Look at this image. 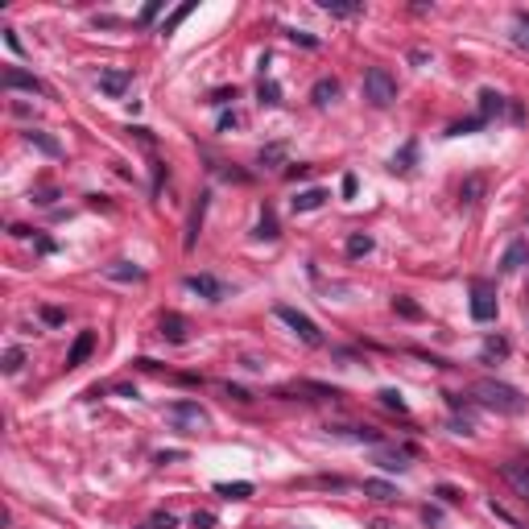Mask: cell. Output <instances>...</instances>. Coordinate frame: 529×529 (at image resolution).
<instances>
[{
  "label": "cell",
  "mask_w": 529,
  "mask_h": 529,
  "mask_svg": "<svg viewBox=\"0 0 529 529\" xmlns=\"http://www.w3.org/2000/svg\"><path fill=\"white\" fill-rule=\"evenodd\" d=\"M472 393H476L480 406H492V410H501V414H521V410H526V397H521L513 385H505V381H476Z\"/></svg>",
  "instance_id": "obj_1"
},
{
  "label": "cell",
  "mask_w": 529,
  "mask_h": 529,
  "mask_svg": "<svg viewBox=\"0 0 529 529\" xmlns=\"http://www.w3.org/2000/svg\"><path fill=\"white\" fill-rule=\"evenodd\" d=\"M364 99L372 108H389L397 99V79L385 70V66H368L364 70Z\"/></svg>",
  "instance_id": "obj_2"
},
{
  "label": "cell",
  "mask_w": 529,
  "mask_h": 529,
  "mask_svg": "<svg viewBox=\"0 0 529 529\" xmlns=\"http://www.w3.org/2000/svg\"><path fill=\"white\" fill-rule=\"evenodd\" d=\"M277 319L302 339V343H310V348H323V331H319V323L310 319V315H302V310H294V306H277Z\"/></svg>",
  "instance_id": "obj_3"
},
{
  "label": "cell",
  "mask_w": 529,
  "mask_h": 529,
  "mask_svg": "<svg viewBox=\"0 0 529 529\" xmlns=\"http://www.w3.org/2000/svg\"><path fill=\"white\" fill-rule=\"evenodd\" d=\"M0 83H4V91H29V95H50V87H46V83H41L37 74L21 70V66H4Z\"/></svg>",
  "instance_id": "obj_4"
},
{
  "label": "cell",
  "mask_w": 529,
  "mask_h": 529,
  "mask_svg": "<svg viewBox=\"0 0 529 529\" xmlns=\"http://www.w3.org/2000/svg\"><path fill=\"white\" fill-rule=\"evenodd\" d=\"M472 319L476 323H497V290L488 281L472 286Z\"/></svg>",
  "instance_id": "obj_5"
},
{
  "label": "cell",
  "mask_w": 529,
  "mask_h": 529,
  "mask_svg": "<svg viewBox=\"0 0 529 529\" xmlns=\"http://www.w3.org/2000/svg\"><path fill=\"white\" fill-rule=\"evenodd\" d=\"M128 87H132V70H128V66H103V70H99V91H103L108 99H120Z\"/></svg>",
  "instance_id": "obj_6"
},
{
  "label": "cell",
  "mask_w": 529,
  "mask_h": 529,
  "mask_svg": "<svg viewBox=\"0 0 529 529\" xmlns=\"http://www.w3.org/2000/svg\"><path fill=\"white\" fill-rule=\"evenodd\" d=\"M186 290L199 294L203 302H223V298H228V286H223L219 277H211V273H190V277H186Z\"/></svg>",
  "instance_id": "obj_7"
},
{
  "label": "cell",
  "mask_w": 529,
  "mask_h": 529,
  "mask_svg": "<svg viewBox=\"0 0 529 529\" xmlns=\"http://www.w3.org/2000/svg\"><path fill=\"white\" fill-rule=\"evenodd\" d=\"M166 418L170 422H178V426H207V410L199 406V401H174L170 410H166Z\"/></svg>",
  "instance_id": "obj_8"
},
{
  "label": "cell",
  "mask_w": 529,
  "mask_h": 529,
  "mask_svg": "<svg viewBox=\"0 0 529 529\" xmlns=\"http://www.w3.org/2000/svg\"><path fill=\"white\" fill-rule=\"evenodd\" d=\"M207 203H211V194L203 190V194H199V203L190 207V219H186V240H182V248H186V252H190V248L199 244V228H203V215H207Z\"/></svg>",
  "instance_id": "obj_9"
},
{
  "label": "cell",
  "mask_w": 529,
  "mask_h": 529,
  "mask_svg": "<svg viewBox=\"0 0 529 529\" xmlns=\"http://www.w3.org/2000/svg\"><path fill=\"white\" fill-rule=\"evenodd\" d=\"M95 352V331H79L74 335V343H70V352H66V368H79V364H87V356Z\"/></svg>",
  "instance_id": "obj_10"
},
{
  "label": "cell",
  "mask_w": 529,
  "mask_h": 529,
  "mask_svg": "<svg viewBox=\"0 0 529 529\" xmlns=\"http://www.w3.org/2000/svg\"><path fill=\"white\" fill-rule=\"evenodd\" d=\"M161 335H166L170 343H186V339H190V323H186L182 315H174V310H166V315H161Z\"/></svg>",
  "instance_id": "obj_11"
},
{
  "label": "cell",
  "mask_w": 529,
  "mask_h": 529,
  "mask_svg": "<svg viewBox=\"0 0 529 529\" xmlns=\"http://www.w3.org/2000/svg\"><path fill=\"white\" fill-rule=\"evenodd\" d=\"M529 265V244L526 240H513L509 248H505V257H501V273H517V269H526Z\"/></svg>",
  "instance_id": "obj_12"
},
{
  "label": "cell",
  "mask_w": 529,
  "mask_h": 529,
  "mask_svg": "<svg viewBox=\"0 0 529 529\" xmlns=\"http://www.w3.org/2000/svg\"><path fill=\"white\" fill-rule=\"evenodd\" d=\"M406 459H410V451H393V447H385V443H381L377 455H372V463L385 468V472H406V468H410Z\"/></svg>",
  "instance_id": "obj_13"
},
{
  "label": "cell",
  "mask_w": 529,
  "mask_h": 529,
  "mask_svg": "<svg viewBox=\"0 0 529 529\" xmlns=\"http://www.w3.org/2000/svg\"><path fill=\"white\" fill-rule=\"evenodd\" d=\"M501 476L517 488V497L529 505V463H505V468H501Z\"/></svg>",
  "instance_id": "obj_14"
},
{
  "label": "cell",
  "mask_w": 529,
  "mask_h": 529,
  "mask_svg": "<svg viewBox=\"0 0 529 529\" xmlns=\"http://www.w3.org/2000/svg\"><path fill=\"white\" fill-rule=\"evenodd\" d=\"M25 141H29V145H37L46 157H62V145H58L46 128H33V124H29V128H25Z\"/></svg>",
  "instance_id": "obj_15"
},
{
  "label": "cell",
  "mask_w": 529,
  "mask_h": 529,
  "mask_svg": "<svg viewBox=\"0 0 529 529\" xmlns=\"http://www.w3.org/2000/svg\"><path fill=\"white\" fill-rule=\"evenodd\" d=\"M327 199H331V194H327L323 186H310V190H298V194L290 199V207H294V211H315V207H323Z\"/></svg>",
  "instance_id": "obj_16"
},
{
  "label": "cell",
  "mask_w": 529,
  "mask_h": 529,
  "mask_svg": "<svg viewBox=\"0 0 529 529\" xmlns=\"http://www.w3.org/2000/svg\"><path fill=\"white\" fill-rule=\"evenodd\" d=\"M103 277H112V281H141L145 269H137L132 261H112V265H103Z\"/></svg>",
  "instance_id": "obj_17"
},
{
  "label": "cell",
  "mask_w": 529,
  "mask_h": 529,
  "mask_svg": "<svg viewBox=\"0 0 529 529\" xmlns=\"http://www.w3.org/2000/svg\"><path fill=\"white\" fill-rule=\"evenodd\" d=\"M331 435H343V439H356V443H372V447H381V430H372V426H335Z\"/></svg>",
  "instance_id": "obj_18"
},
{
  "label": "cell",
  "mask_w": 529,
  "mask_h": 529,
  "mask_svg": "<svg viewBox=\"0 0 529 529\" xmlns=\"http://www.w3.org/2000/svg\"><path fill=\"white\" fill-rule=\"evenodd\" d=\"M335 95H339V79H319V83L310 87V99H315L319 108H327Z\"/></svg>",
  "instance_id": "obj_19"
},
{
  "label": "cell",
  "mask_w": 529,
  "mask_h": 529,
  "mask_svg": "<svg viewBox=\"0 0 529 529\" xmlns=\"http://www.w3.org/2000/svg\"><path fill=\"white\" fill-rule=\"evenodd\" d=\"M319 8L331 17H360L364 12V4H348V0H319Z\"/></svg>",
  "instance_id": "obj_20"
},
{
  "label": "cell",
  "mask_w": 529,
  "mask_h": 529,
  "mask_svg": "<svg viewBox=\"0 0 529 529\" xmlns=\"http://www.w3.org/2000/svg\"><path fill=\"white\" fill-rule=\"evenodd\" d=\"M215 492H219L223 501H248V497H252V484H248V480H236V484H215Z\"/></svg>",
  "instance_id": "obj_21"
},
{
  "label": "cell",
  "mask_w": 529,
  "mask_h": 529,
  "mask_svg": "<svg viewBox=\"0 0 529 529\" xmlns=\"http://www.w3.org/2000/svg\"><path fill=\"white\" fill-rule=\"evenodd\" d=\"M501 108H505V95H497L492 87H484V91H480V116L488 120V116H497Z\"/></svg>",
  "instance_id": "obj_22"
},
{
  "label": "cell",
  "mask_w": 529,
  "mask_h": 529,
  "mask_svg": "<svg viewBox=\"0 0 529 529\" xmlns=\"http://www.w3.org/2000/svg\"><path fill=\"white\" fill-rule=\"evenodd\" d=\"M513 352V343L505 339V335H492V339H484V360H505Z\"/></svg>",
  "instance_id": "obj_23"
},
{
  "label": "cell",
  "mask_w": 529,
  "mask_h": 529,
  "mask_svg": "<svg viewBox=\"0 0 529 529\" xmlns=\"http://www.w3.org/2000/svg\"><path fill=\"white\" fill-rule=\"evenodd\" d=\"M364 492H368L372 501H397V488L385 484V480H364Z\"/></svg>",
  "instance_id": "obj_24"
},
{
  "label": "cell",
  "mask_w": 529,
  "mask_h": 529,
  "mask_svg": "<svg viewBox=\"0 0 529 529\" xmlns=\"http://www.w3.org/2000/svg\"><path fill=\"white\" fill-rule=\"evenodd\" d=\"M281 161H286V141H273V145H265V149H261V166H269V170H273V166H281Z\"/></svg>",
  "instance_id": "obj_25"
},
{
  "label": "cell",
  "mask_w": 529,
  "mask_h": 529,
  "mask_svg": "<svg viewBox=\"0 0 529 529\" xmlns=\"http://www.w3.org/2000/svg\"><path fill=\"white\" fill-rule=\"evenodd\" d=\"M252 236H257V240H277V215H273V211H261V223H257Z\"/></svg>",
  "instance_id": "obj_26"
},
{
  "label": "cell",
  "mask_w": 529,
  "mask_h": 529,
  "mask_svg": "<svg viewBox=\"0 0 529 529\" xmlns=\"http://www.w3.org/2000/svg\"><path fill=\"white\" fill-rule=\"evenodd\" d=\"M368 252H372V236L352 232V236H348V257H368Z\"/></svg>",
  "instance_id": "obj_27"
},
{
  "label": "cell",
  "mask_w": 529,
  "mask_h": 529,
  "mask_svg": "<svg viewBox=\"0 0 529 529\" xmlns=\"http://www.w3.org/2000/svg\"><path fill=\"white\" fill-rule=\"evenodd\" d=\"M414 157H418V141H406V149L393 157V170H401V174H406V170H414Z\"/></svg>",
  "instance_id": "obj_28"
},
{
  "label": "cell",
  "mask_w": 529,
  "mask_h": 529,
  "mask_svg": "<svg viewBox=\"0 0 529 529\" xmlns=\"http://www.w3.org/2000/svg\"><path fill=\"white\" fill-rule=\"evenodd\" d=\"M393 310H397V315H406V319H422V306H418V302H410L406 294H397V298H393Z\"/></svg>",
  "instance_id": "obj_29"
},
{
  "label": "cell",
  "mask_w": 529,
  "mask_h": 529,
  "mask_svg": "<svg viewBox=\"0 0 529 529\" xmlns=\"http://www.w3.org/2000/svg\"><path fill=\"white\" fill-rule=\"evenodd\" d=\"M21 364H25V348H8V352H4V364H0V368H4L8 377H12V372H21Z\"/></svg>",
  "instance_id": "obj_30"
},
{
  "label": "cell",
  "mask_w": 529,
  "mask_h": 529,
  "mask_svg": "<svg viewBox=\"0 0 529 529\" xmlns=\"http://www.w3.org/2000/svg\"><path fill=\"white\" fill-rule=\"evenodd\" d=\"M484 124H488L484 116H472V120H463V124H451L447 137H463V132H476V128H484Z\"/></svg>",
  "instance_id": "obj_31"
},
{
  "label": "cell",
  "mask_w": 529,
  "mask_h": 529,
  "mask_svg": "<svg viewBox=\"0 0 529 529\" xmlns=\"http://www.w3.org/2000/svg\"><path fill=\"white\" fill-rule=\"evenodd\" d=\"M459 194H463V203H480V194H484V178H468Z\"/></svg>",
  "instance_id": "obj_32"
},
{
  "label": "cell",
  "mask_w": 529,
  "mask_h": 529,
  "mask_svg": "<svg viewBox=\"0 0 529 529\" xmlns=\"http://www.w3.org/2000/svg\"><path fill=\"white\" fill-rule=\"evenodd\" d=\"M190 12H194V4H182V8H174V17H170V21L161 25V33H174V29H178V25H182V21L190 17Z\"/></svg>",
  "instance_id": "obj_33"
},
{
  "label": "cell",
  "mask_w": 529,
  "mask_h": 529,
  "mask_svg": "<svg viewBox=\"0 0 529 529\" xmlns=\"http://www.w3.org/2000/svg\"><path fill=\"white\" fill-rule=\"evenodd\" d=\"M377 397H381V406H389V410H397V414H406V401H401V393H397V389H381Z\"/></svg>",
  "instance_id": "obj_34"
},
{
  "label": "cell",
  "mask_w": 529,
  "mask_h": 529,
  "mask_svg": "<svg viewBox=\"0 0 529 529\" xmlns=\"http://www.w3.org/2000/svg\"><path fill=\"white\" fill-rule=\"evenodd\" d=\"M435 497H439L443 505H459V501H463V492H459V488H451V484H439V488H435Z\"/></svg>",
  "instance_id": "obj_35"
},
{
  "label": "cell",
  "mask_w": 529,
  "mask_h": 529,
  "mask_svg": "<svg viewBox=\"0 0 529 529\" xmlns=\"http://www.w3.org/2000/svg\"><path fill=\"white\" fill-rule=\"evenodd\" d=\"M236 95H240L236 87H219V91H211V103H215V108H228V103H232Z\"/></svg>",
  "instance_id": "obj_36"
},
{
  "label": "cell",
  "mask_w": 529,
  "mask_h": 529,
  "mask_svg": "<svg viewBox=\"0 0 529 529\" xmlns=\"http://www.w3.org/2000/svg\"><path fill=\"white\" fill-rule=\"evenodd\" d=\"M517 46H529V12H517V33H513Z\"/></svg>",
  "instance_id": "obj_37"
},
{
  "label": "cell",
  "mask_w": 529,
  "mask_h": 529,
  "mask_svg": "<svg viewBox=\"0 0 529 529\" xmlns=\"http://www.w3.org/2000/svg\"><path fill=\"white\" fill-rule=\"evenodd\" d=\"M261 103H281V87L277 83H261Z\"/></svg>",
  "instance_id": "obj_38"
},
{
  "label": "cell",
  "mask_w": 529,
  "mask_h": 529,
  "mask_svg": "<svg viewBox=\"0 0 529 529\" xmlns=\"http://www.w3.org/2000/svg\"><path fill=\"white\" fill-rule=\"evenodd\" d=\"M240 124H244L240 112H223V116H219V132H232V128H240Z\"/></svg>",
  "instance_id": "obj_39"
},
{
  "label": "cell",
  "mask_w": 529,
  "mask_h": 529,
  "mask_svg": "<svg viewBox=\"0 0 529 529\" xmlns=\"http://www.w3.org/2000/svg\"><path fill=\"white\" fill-rule=\"evenodd\" d=\"M41 323H50V327H58V323H66V315H62L58 306H41Z\"/></svg>",
  "instance_id": "obj_40"
},
{
  "label": "cell",
  "mask_w": 529,
  "mask_h": 529,
  "mask_svg": "<svg viewBox=\"0 0 529 529\" xmlns=\"http://www.w3.org/2000/svg\"><path fill=\"white\" fill-rule=\"evenodd\" d=\"M166 161H153V194H161V182H166Z\"/></svg>",
  "instance_id": "obj_41"
},
{
  "label": "cell",
  "mask_w": 529,
  "mask_h": 529,
  "mask_svg": "<svg viewBox=\"0 0 529 529\" xmlns=\"http://www.w3.org/2000/svg\"><path fill=\"white\" fill-rule=\"evenodd\" d=\"M157 12H161V0H149V4L141 8V25H149V21H153Z\"/></svg>",
  "instance_id": "obj_42"
},
{
  "label": "cell",
  "mask_w": 529,
  "mask_h": 529,
  "mask_svg": "<svg viewBox=\"0 0 529 529\" xmlns=\"http://www.w3.org/2000/svg\"><path fill=\"white\" fill-rule=\"evenodd\" d=\"M286 33H290V41H302V46H310V50L319 46V37H310V33H302V29H286Z\"/></svg>",
  "instance_id": "obj_43"
},
{
  "label": "cell",
  "mask_w": 529,
  "mask_h": 529,
  "mask_svg": "<svg viewBox=\"0 0 529 529\" xmlns=\"http://www.w3.org/2000/svg\"><path fill=\"white\" fill-rule=\"evenodd\" d=\"M153 529H178V517H174V513H157V517H153Z\"/></svg>",
  "instance_id": "obj_44"
},
{
  "label": "cell",
  "mask_w": 529,
  "mask_h": 529,
  "mask_svg": "<svg viewBox=\"0 0 529 529\" xmlns=\"http://www.w3.org/2000/svg\"><path fill=\"white\" fill-rule=\"evenodd\" d=\"M190 526H194V529H211V526H215V517H211V513H194V517H190Z\"/></svg>",
  "instance_id": "obj_45"
},
{
  "label": "cell",
  "mask_w": 529,
  "mask_h": 529,
  "mask_svg": "<svg viewBox=\"0 0 529 529\" xmlns=\"http://www.w3.org/2000/svg\"><path fill=\"white\" fill-rule=\"evenodd\" d=\"M306 174H310V166H290V170H286L290 182H298V178H306Z\"/></svg>",
  "instance_id": "obj_46"
},
{
  "label": "cell",
  "mask_w": 529,
  "mask_h": 529,
  "mask_svg": "<svg viewBox=\"0 0 529 529\" xmlns=\"http://www.w3.org/2000/svg\"><path fill=\"white\" fill-rule=\"evenodd\" d=\"M339 190H343V194L352 199V194H356V174H343V182H339Z\"/></svg>",
  "instance_id": "obj_47"
},
{
  "label": "cell",
  "mask_w": 529,
  "mask_h": 529,
  "mask_svg": "<svg viewBox=\"0 0 529 529\" xmlns=\"http://www.w3.org/2000/svg\"><path fill=\"white\" fill-rule=\"evenodd\" d=\"M223 393H228V397H236V401H252V397H248L240 385H223Z\"/></svg>",
  "instance_id": "obj_48"
},
{
  "label": "cell",
  "mask_w": 529,
  "mask_h": 529,
  "mask_svg": "<svg viewBox=\"0 0 529 529\" xmlns=\"http://www.w3.org/2000/svg\"><path fill=\"white\" fill-rule=\"evenodd\" d=\"M4 41H8V50H17V54H21V37H17L12 29H4Z\"/></svg>",
  "instance_id": "obj_49"
},
{
  "label": "cell",
  "mask_w": 529,
  "mask_h": 529,
  "mask_svg": "<svg viewBox=\"0 0 529 529\" xmlns=\"http://www.w3.org/2000/svg\"><path fill=\"white\" fill-rule=\"evenodd\" d=\"M141 529H153V521H149V526H141Z\"/></svg>",
  "instance_id": "obj_50"
}]
</instances>
